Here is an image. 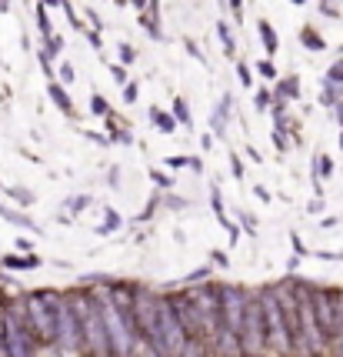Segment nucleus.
<instances>
[{"mask_svg": "<svg viewBox=\"0 0 343 357\" xmlns=\"http://www.w3.org/2000/svg\"><path fill=\"white\" fill-rule=\"evenodd\" d=\"M260 301L267 318V351L277 357H297V304L290 284H267Z\"/></svg>", "mask_w": 343, "mask_h": 357, "instance_id": "obj_1", "label": "nucleus"}, {"mask_svg": "<svg viewBox=\"0 0 343 357\" xmlns=\"http://www.w3.org/2000/svg\"><path fill=\"white\" fill-rule=\"evenodd\" d=\"M100 307H104V320H107L114 357H140L130 284H110L107 291H100Z\"/></svg>", "mask_w": 343, "mask_h": 357, "instance_id": "obj_2", "label": "nucleus"}, {"mask_svg": "<svg viewBox=\"0 0 343 357\" xmlns=\"http://www.w3.org/2000/svg\"><path fill=\"white\" fill-rule=\"evenodd\" d=\"M67 304L80 324V344H84L80 357H114L104 307H100V291H70Z\"/></svg>", "mask_w": 343, "mask_h": 357, "instance_id": "obj_3", "label": "nucleus"}, {"mask_svg": "<svg viewBox=\"0 0 343 357\" xmlns=\"http://www.w3.org/2000/svg\"><path fill=\"white\" fill-rule=\"evenodd\" d=\"M17 304L34 340L40 347H54V340H57V304H60L57 291H30Z\"/></svg>", "mask_w": 343, "mask_h": 357, "instance_id": "obj_4", "label": "nucleus"}, {"mask_svg": "<svg viewBox=\"0 0 343 357\" xmlns=\"http://www.w3.org/2000/svg\"><path fill=\"white\" fill-rule=\"evenodd\" d=\"M293 304H297V357H324L326 340L320 334V324L313 314V284L290 281Z\"/></svg>", "mask_w": 343, "mask_h": 357, "instance_id": "obj_5", "label": "nucleus"}, {"mask_svg": "<svg viewBox=\"0 0 343 357\" xmlns=\"http://www.w3.org/2000/svg\"><path fill=\"white\" fill-rule=\"evenodd\" d=\"M0 357H40V344L27 331L17 301H7L0 320Z\"/></svg>", "mask_w": 343, "mask_h": 357, "instance_id": "obj_6", "label": "nucleus"}, {"mask_svg": "<svg viewBox=\"0 0 343 357\" xmlns=\"http://www.w3.org/2000/svg\"><path fill=\"white\" fill-rule=\"evenodd\" d=\"M240 357H267V318H264V301L260 291L247 294V307H244V320H240Z\"/></svg>", "mask_w": 343, "mask_h": 357, "instance_id": "obj_7", "label": "nucleus"}, {"mask_svg": "<svg viewBox=\"0 0 343 357\" xmlns=\"http://www.w3.org/2000/svg\"><path fill=\"white\" fill-rule=\"evenodd\" d=\"M157 314H160V338H164L167 354L180 357V351L187 347L190 338H187V327H184V320L177 314V307H173L170 294H160V298H157Z\"/></svg>", "mask_w": 343, "mask_h": 357, "instance_id": "obj_8", "label": "nucleus"}, {"mask_svg": "<svg viewBox=\"0 0 343 357\" xmlns=\"http://www.w3.org/2000/svg\"><path fill=\"white\" fill-rule=\"evenodd\" d=\"M313 314H317L320 334H324L326 351H330V340L337 338V331H340V291L313 287Z\"/></svg>", "mask_w": 343, "mask_h": 357, "instance_id": "obj_9", "label": "nucleus"}, {"mask_svg": "<svg viewBox=\"0 0 343 357\" xmlns=\"http://www.w3.org/2000/svg\"><path fill=\"white\" fill-rule=\"evenodd\" d=\"M60 354H80L84 344H80V324H77L74 311L67 304V294H60V304H57V340H54Z\"/></svg>", "mask_w": 343, "mask_h": 357, "instance_id": "obj_10", "label": "nucleus"}, {"mask_svg": "<svg viewBox=\"0 0 343 357\" xmlns=\"http://www.w3.org/2000/svg\"><path fill=\"white\" fill-rule=\"evenodd\" d=\"M0 217H3L7 224H14V227H23V230H30V234H37V230H40V227L34 224V221H30L27 214H20V210H10V207L3 204V201H0Z\"/></svg>", "mask_w": 343, "mask_h": 357, "instance_id": "obj_11", "label": "nucleus"}, {"mask_svg": "<svg viewBox=\"0 0 343 357\" xmlns=\"http://www.w3.org/2000/svg\"><path fill=\"white\" fill-rule=\"evenodd\" d=\"M0 264L10 267V271H34V267H40V257L37 254H23V257L20 254H7Z\"/></svg>", "mask_w": 343, "mask_h": 357, "instance_id": "obj_12", "label": "nucleus"}, {"mask_svg": "<svg viewBox=\"0 0 343 357\" xmlns=\"http://www.w3.org/2000/svg\"><path fill=\"white\" fill-rule=\"evenodd\" d=\"M47 94H50V100H54V104H57V107H60L63 113H67V117L74 113V100L67 97V91H63V84H47Z\"/></svg>", "mask_w": 343, "mask_h": 357, "instance_id": "obj_13", "label": "nucleus"}, {"mask_svg": "<svg viewBox=\"0 0 343 357\" xmlns=\"http://www.w3.org/2000/svg\"><path fill=\"white\" fill-rule=\"evenodd\" d=\"M217 37H220V44H224V54L233 60V57H237V37H233V30H230L227 20L217 24Z\"/></svg>", "mask_w": 343, "mask_h": 357, "instance_id": "obj_14", "label": "nucleus"}, {"mask_svg": "<svg viewBox=\"0 0 343 357\" xmlns=\"http://www.w3.org/2000/svg\"><path fill=\"white\" fill-rule=\"evenodd\" d=\"M257 34H260V40H264V51H267V57L277 54V34H273L270 20H257Z\"/></svg>", "mask_w": 343, "mask_h": 357, "instance_id": "obj_15", "label": "nucleus"}, {"mask_svg": "<svg viewBox=\"0 0 343 357\" xmlns=\"http://www.w3.org/2000/svg\"><path fill=\"white\" fill-rule=\"evenodd\" d=\"M180 357H213V354H210V344L190 338V340H187V347L180 351Z\"/></svg>", "mask_w": 343, "mask_h": 357, "instance_id": "obj_16", "label": "nucleus"}, {"mask_svg": "<svg viewBox=\"0 0 343 357\" xmlns=\"http://www.w3.org/2000/svg\"><path fill=\"white\" fill-rule=\"evenodd\" d=\"M300 40H304V47H310V51H324L326 47V40L320 37L313 27H304V30H300Z\"/></svg>", "mask_w": 343, "mask_h": 357, "instance_id": "obj_17", "label": "nucleus"}, {"mask_svg": "<svg viewBox=\"0 0 343 357\" xmlns=\"http://www.w3.org/2000/svg\"><path fill=\"white\" fill-rule=\"evenodd\" d=\"M173 120H180L184 127H190L193 124L190 107H187V100H184V97H177V100H173Z\"/></svg>", "mask_w": 343, "mask_h": 357, "instance_id": "obj_18", "label": "nucleus"}, {"mask_svg": "<svg viewBox=\"0 0 343 357\" xmlns=\"http://www.w3.org/2000/svg\"><path fill=\"white\" fill-rule=\"evenodd\" d=\"M150 120H153V124H157V127H160L164 134H173V127H177V120H173V117H167L164 111H157V107L150 111Z\"/></svg>", "mask_w": 343, "mask_h": 357, "instance_id": "obj_19", "label": "nucleus"}, {"mask_svg": "<svg viewBox=\"0 0 343 357\" xmlns=\"http://www.w3.org/2000/svg\"><path fill=\"white\" fill-rule=\"evenodd\" d=\"M277 94H280V97H290V100H297V97H300V80H297V77H286L284 84L277 87Z\"/></svg>", "mask_w": 343, "mask_h": 357, "instance_id": "obj_20", "label": "nucleus"}, {"mask_svg": "<svg viewBox=\"0 0 343 357\" xmlns=\"http://www.w3.org/2000/svg\"><path fill=\"white\" fill-rule=\"evenodd\" d=\"M227 113H230V97H224V100H220V107H217V113H213V127H217V131H224V127H227Z\"/></svg>", "mask_w": 343, "mask_h": 357, "instance_id": "obj_21", "label": "nucleus"}, {"mask_svg": "<svg viewBox=\"0 0 343 357\" xmlns=\"http://www.w3.org/2000/svg\"><path fill=\"white\" fill-rule=\"evenodd\" d=\"M326 84H333V87H340L343 84V57L330 67V71H326Z\"/></svg>", "mask_w": 343, "mask_h": 357, "instance_id": "obj_22", "label": "nucleus"}, {"mask_svg": "<svg viewBox=\"0 0 343 357\" xmlns=\"http://www.w3.org/2000/svg\"><path fill=\"white\" fill-rule=\"evenodd\" d=\"M90 113H97V117H107V113H110V104H107L100 94H94V97H90Z\"/></svg>", "mask_w": 343, "mask_h": 357, "instance_id": "obj_23", "label": "nucleus"}, {"mask_svg": "<svg viewBox=\"0 0 343 357\" xmlns=\"http://www.w3.org/2000/svg\"><path fill=\"white\" fill-rule=\"evenodd\" d=\"M3 194H7V197H14V201H20V204H34V194H27L23 187H7Z\"/></svg>", "mask_w": 343, "mask_h": 357, "instance_id": "obj_24", "label": "nucleus"}, {"mask_svg": "<svg viewBox=\"0 0 343 357\" xmlns=\"http://www.w3.org/2000/svg\"><path fill=\"white\" fill-rule=\"evenodd\" d=\"M37 27H40V34H43L47 40L54 37V30H50V20H47V10H43V7H37Z\"/></svg>", "mask_w": 343, "mask_h": 357, "instance_id": "obj_25", "label": "nucleus"}, {"mask_svg": "<svg viewBox=\"0 0 343 357\" xmlns=\"http://www.w3.org/2000/svg\"><path fill=\"white\" fill-rule=\"evenodd\" d=\"M313 174H317V177H330V174H333V161H330V157H317Z\"/></svg>", "mask_w": 343, "mask_h": 357, "instance_id": "obj_26", "label": "nucleus"}, {"mask_svg": "<svg viewBox=\"0 0 343 357\" xmlns=\"http://www.w3.org/2000/svg\"><path fill=\"white\" fill-rule=\"evenodd\" d=\"M330 357H343V331H337V338L330 340V351H326Z\"/></svg>", "mask_w": 343, "mask_h": 357, "instance_id": "obj_27", "label": "nucleus"}, {"mask_svg": "<svg viewBox=\"0 0 343 357\" xmlns=\"http://www.w3.org/2000/svg\"><path fill=\"white\" fill-rule=\"evenodd\" d=\"M204 277H210V264H204V267H197L190 277H184V284H197V281H204Z\"/></svg>", "mask_w": 343, "mask_h": 357, "instance_id": "obj_28", "label": "nucleus"}, {"mask_svg": "<svg viewBox=\"0 0 343 357\" xmlns=\"http://www.w3.org/2000/svg\"><path fill=\"white\" fill-rule=\"evenodd\" d=\"M137 54H134V47L130 44H120V64H134Z\"/></svg>", "mask_w": 343, "mask_h": 357, "instance_id": "obj_29", "label": "nucleus"}, {"mask_svg": "<svg viewBox=\"0 0 343 357\" xmlns=\"http://www.w3.org/2000/svg\"><path fill=\"white\" fill-rule=\"evenodd\" d=\"M253 107H257V111H267L270 107V91H260V94L253 97Z\"/></svg>", "mask_w": 343, "mask_h": 357, "instance_id": "obj_30", "label": "nucleus"}, {"mask_svg": "<svg viewBox=\"0 0 343 357\" xmlns=\"http://www.w3.org/2000/svg\"><path fill=\"white\" fill-rule=\"evenodd\" d=\"M114 227H120V214H117V210H107V224L100 227V230L107 234V230H114Z\"/></svg>", "mask_w": 343, "mask_h": 357, "instance_id": "obj_31", "label": "nucleus"}, {"mask_svg": "<svg viewBox=\"0 0 343 357\" xmlns=\"http://www.w3.org/2000/svg\"><path fill=\"white\" fill-rule=\"evenodd\" d=\"M74 64H60V80H63V84H74Z\"/></svg>", "mask_w": 343, "mask_h": 357, "instance_id": "obj_32", "label": "nucleus"}, {"mask_svg": "<svg viewBox=\"0 0 343 357\" xmlns=\"http://www.w3.org/2000/svg\"><path fill=\"white\" fill-rule=\"evenodd\" d=\"M230 174H233V177H237V181H240V177H244V164H240V157H237V154H233V157H230Z\"/></svg>", "mask_w": 343, "mask_h": 357, "instance_id": "obj_33", "label": "nucleus"}, {"mask_svg": "<svg viewBox=\"0 0 343 357\" xmlns=\"http://www.w3.org/2000/svg\"><path fill=\"white\" fill-rule=\"evenodd\" d=\"M190 161H193V157H167L164 164H167V167H173V170H177V167H187Z\"/></svg>", "mask_w": 343, "mask_h": 357, "instance_id": "obj_34", "label": "nucleus"}, {"mask_svg": "<svg viewBox=\"0 0 343 357\" xmlns=\"http://www.w3.org/2000/svg\"><path fill=\"white\" fill-rule=\"evenodd\" d=\"M237 74H240V84H244V87H250V84H253V80H250L247 64H237Z\"/></svg>", "mask_w": 343, "mask_h": 357, "instance_id": "obj_35", "label": "nucleus"}, {"mask_svg": "<svg viewBox=\"0 0 343 357\" xmlns=\"http://www.w3.org/2000/svg\"><path fill=\"white\" fill-rule=\"evenodd\" d=\"M257 71H260V74H264V77H273V74H277L270 60H260V64H257Z\"/></svg>", "mask_w": 343, "mask_h": 357, "instance_id": "obj_36", "label": "nucleus"}, {"mask_svg": "<svg viewBox=\"0 0 343 357\" xmlns=\"http://www.w3.org/2000/svg\"><path fill=\"white\" fill-rule=\"evenodd\" d=\"M150 181L153 184H160V187H170V177H167V174H153L150 170Z\"/></svg>", "mask_w": 343, "mask_h": 357, "instance_id": "obj_37", "label": "nucleus"}, {"mask_svg": "<svg viewBox=\"0 0 343 357\" xmlns=\"http://www.w3.org/2000/svg\"><path fill=\"white\" fill-rule=\"evenodd\" d=\"M124 100H127V104H134V100H137V84H127V91H124Z\"/></svg>", "mask_w": 343, "mask_h": 357, "instance_id": "obj_38", "label": "nucleus"}, {"mask_svg": "<svg viewBox=\"0 0 343 357\" xmlns=\"http://www.w3.org/2000/svg\"><path fill=\"white\" fill-rule=\"evenodd\" d=\"M40 357H67V354H60L57 347H40Z\"/></svg>", "mask_w": 343, "mask_h": 357, "instance_id": "obj_39", "label": "nucleus"}, {"mask_svg": "<svg viewBox=\"0 0 343 357\" xmlns=\"http://www.w3.org/2000/svg\"><path fill=\"white\" fill-rule=\"evenodd\" d=\"M240 221H244V227H247L250 234H257V224H253V217H247V214H240Z\"/></svg>", "mask_w": 343, "mask_h": 357, "instance_id": "obj_40", "label": "nucleus"}, {"mask_svg": "<svg viewBox=\"0 0 343 357\" xmlns=\"http://www.w3.org/2000/svg\"><path fill=\"white\" fill-rule=\"evenodd\" d=\"M30 247H34V244H30L27 237H20V241H17V250H23V254H30Z\"/></svg>", "mask_w": 343, "mask_h": 357, "instance_id": "obj_41", "label": "nucleus"}, {"mask_svg": "<svg viewBox=\"0 0 343 357\" xmlns=\"http://www.w3.org/2000/svg\"><path fill=\"white\" fill-rule=\"evenodd\" d=\"M273 144H277L280 151H284V147H286V140H284V134H280V131H273Z\"/></svg>", "mask_w": 343, "mask_h": 357, "instance_id": "obj_42", "label": "nucleus"}, {"mask_svg": "<svg viewBox=\"0 0 343 357\" xmlns=\"http://www.w3.org/2000/svg\"><path fill=\"white\" fill-rule=\"evenodd\" d=\"M227 7L237 14V17H240V7H244V3H240V0H227Z\"/></svg>", "mask_w": 343, "mask_h": 357, "instance_id": "obj_43", "label": "nucleus"}, {"mask_svg": "<svg viewBox=\"0 0 343 357\" xmlns=\"http://www.w3.org/2000/svg\"><path fill=\"white\" fill-rule=\"evenodd\" d=\"M253 194L260 197V201H270V194H267V187H253Z\"/></svg>", "mask_w": 343, "mask_h": 357, "instance_id": "obj_44", "label": "nucleus"}, {"mask_svg": "<svg viewBox=\"0 0 343 357\" xmlns=\"http://www.w3.org/2000/svg\"><path fill=\"white\" fill-rule=\"evenodd\" d=\"M7 301H10V298H3V291H0V320H3V311H7Z\"/></svg>", "mask_w": 343, "mask_h": 357, "instance_id": "obj_45", "label": "nucleus"}, {"mask_svg": "<svg viewBox=\"0 0 343 357\" xmlns=\"http://www.w3.org/2000/svg\"><path fill=\"white\" fill-rule=\"evenodd\" d=\"M60 0H40V7H57Z\"/></svg>", "mask_w": 343, "mask_h": 357, "instance_id": "obj_46", "label": "nucleus"}, {"mask_svg": "<svg viewBox=\"0 0 343 357\" xmlns=\"http://www.w3.org/2000/svg\"><path fill=\"white\" fill-rule=\"evenodd\" d=\"M337 120H340V127H343V104H337Z\"/></svg>", "mask_w": 343, "mask_h": 357, "instance_id": "obj_47", "label": "nucleus"}, {"mask_svg": "<svg viewBox=\"0 0 343 357\" xmlns=\"http://www.w3.org/2000/svg\"><path fill=\"white\" fill-rule=\"evenodd\" d=\"M10 7V0H0V10H7Z\"/></svg>", "mask_w": 343, "mask_h": 357, "instance_id": "obj_48", "label": "nucleus"}, {"mask_svg": "<svg viewBox=\"0 0 343 357\" xmlns=\"http://www.w3.org/2000/svg\"><path fill=\"white\" fill-rule=\"evenodd\" d=\"M134 7H147V0H134Z\"/></svg>", "mask_w": 343, "mask_h": 357, "instance_id": "obj_49", "label": "nucleus"}, {"mask_svg": "<svg viewBox=\"0 0 343 357\" xmlns=\"http://www.w3.org/2000/svg\"><path fill=\"white\" fill-rule=\"evenodd\" d=\"M290 3H297V7H304V3H306V0H290Z\"/></svg>", "mask_w": 343, "mask_h": 357, "instance_id": "obj_50", "label": "nucleus"}, {"mask_svg": "<svg viewBox=\"0 0 343 357\" xmlns=\"http://www.w3.org/2000/svg\"><path fill=\"white\" fill-rule=\"evenodd\" d=\"M340 147H343V137H340Z\"/></svg>", "mask_w": 343, "mask_h": 357, "instance_id": "obj_51", "label": "nucleus"}]
</instances>
